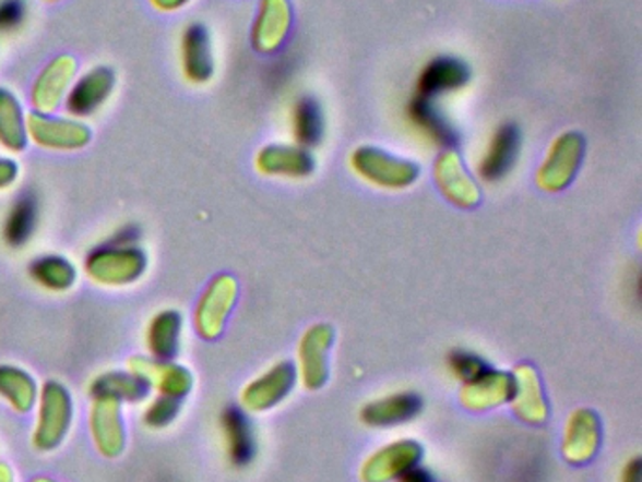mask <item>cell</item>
I'll return each instance as SVG.
<instances>
[{
    "instance_id": "obj_14",
    "label": "cell",
    "mask_w": 642,
    "mask_h": 482,
    "mask_svg": "<svg viewBox=\"0 0 642 482\" xmlns=\"http://www.w3.org/2000/svg\"><path fill=\"white\" fill-rule=\"evenodd\" d=\"M332 341V330L329 326H314L304 336L300 345L301 379L309 390L322 386L329 375L326 367V351Z\"/></svg>"
},
{
    "instance_id": "obj_13",
    "label": "cell",
    "mask_w": 642,
    "mask_h": 482,
    "mask_svg": "<svg viewBox=\"0 0 642 482\" xmlns=\"http://www.w3.org/2000/svg\"><path fill=\"white\" fill-rule=\"evenodd\" d=\"M409 118L415 126L441 147H454L459 145L460 134L454 124L447 119L441 108L436 104V98L417 97L409 104Z\"/></svg>"
},
{
    "instance_id": "obj_4",
    "label": "cell",
    "mask_w": 642,
    "mask_h": 482,
    "mask_svg": "<svg viewBox=\"0 0 642 482\" xmlns=\"http://www.w3.org/2000/svg\"><path fill=\"white\" fill-rule=\"evenodd\" d=\"M116 72L106 64H98L85 70L82 76L75 77L64 100V110L70 118H93L96 111L104 108L116 91Z\"/></svg>"
},
{
    "instance_id": "obj_5",
    "label": "cell",
    "mask_w": 642,
    "mask_h": 482,
    "mask_svg": "<svg viewBox=\"0 0 642 482\" xmlns=\"http://www.w3.org/2000/svg\"><path fill=\"white\" fill-rule=\"evenodd\" d=\"M353 168L364 180L384 189H404L417 181L418 166L397 159L376 147H362L353 155Z\"/></svg>"
},
{
    "instance_id": "obj_19",
    "label": "cell",
    "mask_w": 642,
    "mask_h": 482,
    "mask_svg": "<svg viewBox=\"0 0 642 482\" xmlns=\"http://www.w3.org/2000/svg\"><path fill=\"white\" fill-rule=\"evenodd\" d=\"M38 225V198L33 191H25L15 198L8 209L2 236L10 248H23Z\"/></svg>"
},
{
    "instance_id": "obj_8",
    "label": "cell",
    "mask_w": 642,
    "mask_h": 482,
    "mask_svg": "<svg viewBox=\"0 0 642 482\" xmlns=\"http://www.w3.org/2000/svg\"><path fill=\"white\" fill-rule=\"evenodd\" d=\"M520 145L522 136L516 124L507 123L499 126L478 165V176L490 183L503 180L519 159Z\"/></svg>"
},
{
    "instance_id": "obj_26",
    "label": "cell",
    "mask_w": 642,
    "mask_h": 482,
    "mask_svg": "<svg viewBox=\"0 0 642 482\" xmlns=\"http://www.w3.org/2000/svg\"><path fill=\"white\" fill-rule=\"evenodd\" d=\"M449 367L460 381H465V383H469L488 370L485 360L478 359L477 354L465 351L452 352L449 357Z\"/></svg>"
},
{
    "instance_id": "obj_21",
    "label": "cell",
    "mask_w": 642,
    "mask_h": 482,
    "mask_svg": "<svg viewBox=\"0 0 642 482\" xmlns=\"http://www.w3.org/2000/svg\"><path fill=\"white\" fill-rule=\"evenodd\" d=\"M420 409L415 394H394L390 398L364 407L362 419L369 426H396L409 421Z\"/></svg>"
},
{
    "instance_id": "obj_32",
    "label": "cell",
    "mask_w": 642,
    "mask_h": 482,
    "mask_svg": "<svg viewBox=\"0 0 642 482\" xmlns=\"http://www.w3.org/2000/svg\"><path fill=\"white\" fill-rule=\"evenodd\" d=\"M46 2H59V0H46Z\"/></svg>"
},
{
    "instance_id": "obj_15",
    "label": "cell",
    "mask_w": 642,
    "mask_h": 482,
    "mask_svg": "<svg viewBox=\"0 0 642 482\" xmlns=\"http://www.w3.org/2000/svg\"><path fill=\"white\" fill-rule=\"evenodd\" d=\"M257 168L266 176L304 178L313 172L314 160L306 149L290 145H268L257 155Z\"/></svg>"
},
{
    "instance_id": "obj_10",
    "label": "cell",
    "mask_w": 642,
    "mask_h": 482,
    "mask_svg": "<svg viewBox=\"0 0 642 482\" xmlns=\"http://www.w3.org/2000/svg\"><path fill=\"white\" fill-rule=\"evenodd\" d=\"M469 82V69L464 61L454 57H438L426 64L418 77L417 89L420 97L438 98L452 93Z\"/></svg>"
},
{
    "instance_id": "obj_29",
    "label": "cell",
    "mask_w": 642,
    "mask_h": 482,
    "mask_svg": "<svg viewBox=\"0 0 642 482\" xmlns=\"http://www.w3.org/2000/svg\"><path fill=\"white\" fill-rule=\"evenodd\" d=\"M151 7L163 12V14H176L179 10H183L187 4H191V0H150Z\"/></svg>"
},
{
    "instance_id": "obj_20",
    "label": "cell",
    "mask_w": 642,
    "mask_h": 482,
    "mask_svg": "<svg viewBox=\"0 0 642 482\" xmlns=\"http://www.w3.org/2000/svg\"><path fill=\"white\" fill-rule=\"evenodd\" d=\"M599 447V424L594 413L579 411L573 414L566 430V445L563 455L571 462H586L595 455V448Z\"/></svg>"
},
{
    "instance_id": "obj_3",
    "label": "cell",
    "mask_w": 642,
    "mask_h": 482,
    "mask_svg": "<svg viewBox=\"0 0 642 482\" xmlns=\"http://www.w3.org/2000/svg\"><path fill=\"white\" fill-rule=\"evenodd\" d=\"M78 77V61L72 56H57L40 70L31 87V106L36 113L54 116L64 106L70 87Z\"/></svg>"
},
{
    "instance_id": "obj_2",
    "label": "cell",
    "mask_w": 642,
    "mask_h": 482,
    "mask_svg": "<svg viewBox=\"0 0 642 482\" xmlns=\"http://www.w3.org/2000/svg\"><path fill=\"white\" fill-rule=\"evenodd\" d=\"M28 142L46 152H82L93 140L90 124L75 118H59L33 111L27 116Z\"/></svg>"
},
{
    "instance_id": "obj_12",
    "label": "cell",
    "mask_w": 642,
    "mask_h": 482,
    "mask_svg": "<svg viewBox=\"0 0 642 482\" xmlns=\"http://www.w3.org/2000/svg\"><path fill=\"white\" fill-rule=\"evenodd\" d=\"M27 145V111L14 91L0 87V149L15 155Z\"/></svg>"
},
{
    "instance_id": "obj_22",
    "label": "cell",
    "mask_w": 642,
    "mask_h": 482,
    "mask_svg": "<svg viewBox=\"0 0 642 482\" xmlns=\"http://www.w3.org/2000/svg\"><path fill=\"white\" fill-rule=\"evenodd\" d=\"M228 455L236 466H246L254 455L253 434L246 417L238 409H226L223 414Z\"/></svg>"
},
{
    "instance_id": "obj_27",
    "label": "cell",
    "mask_w": 642,
    "mask_h": 482,
    "mask_svg": "<svg viewBox=\"0 0 642 482\" xmlns=\"http://www.w3.org/2000/svg\"><path fill=\"white\" fill-rule=\"evenodd\" d=\"M27 17L25 0H0V35L14 33Z\"/></svg>"
},
{
    "instance_id": "obj_23",
    "label": "cell",
    "mask_w": 642,
    "mask_h": 482,
    "mask_svg": "<svg viewBox=\"0 0 642 482\" xmlns=\"http://www.w3.org/2000/svg\"><path fill=\"white\" fill-rule=\"evenodd\" d=\"M294 138L301 147H314L321 144L324 134V116L321 104L314 98L304 97L298 100L293 113Z\"/></svg>"
},
{
    "instance_id": "obj_25",
    "label": "cell",
    "mask_w": 642,
    "mask_h": 482,
    "mask_svg": "<svg viewBox=\"0 0 642 482\" xmlns=\"http://www.w3.org/2000/svg\"><path fill=\"white\" fill-rule=\"evenodd\" d=\"M513 396L519 398V401L514 403V409L520 417L532 421L533 424L545 419V401H543V394H540L539 381L533 375L530 367H520L519 377L514 379Z\"/></svg>"
},
{
    "instance_id": "obj_28",
    "label": "cell",
    "mask_w": 642,
    "mask_h": 482,
    "mask_svg": "<svg viewBox=\"0 0 642 482\" xmlns=\"http://www.w3.org/2000/svg\"><path fill=\"white\" fill-rule=\"evenodd\" d=\"M20 180V165L8 155H0V191H7Z\"/></svg>"
},
{
    "instance_id": "obj_11",
    "label": "cell",
    "mask_w": 642,
    "mask_h": 482,
    "mask_svg": "<svg viewBox=\"0 0 642 482\" xmlns=\"http://www.w3.org/2000/svg\"><path fill=\"white\" fill-rule=\"evenodd\" d=\"M420 458V447L415 443H394L389 447L377 450L364 463L362 479L366 482L390 481L392 477H400L407 469L415 468Z\"/></svg>"
},
{
    "instance_id": "obj_17",
    "label": "cell",
    "mask_w": 642,
    "mask_h": 482,
    "mask_svg": "<svg viewBox=\"0 0 642 482\" xmlns=\"http://www.w3.org/2000/svg\"><path fill=\"white\" fill-rule=\"evenodd\" d=\"M513 393L514 379L506 373L486 370L465 385L464 401L469 409H490L511 400Z\"/></svg>"
},
{
    "instance_id": "obj_6",
    "label": "cell",
    "mask_w": 642,
    "mask_h": 482,
    "mask_svg": "<svg viewBox=\"0 0 642 482\" xmlns=\"http://www.w3.org/2000/svg\"><path fill=\"white\" fill-rule=\"evenodd\" d=\"M582 159H584V140L581 134L576 132L561 134L550 147L547 160L537 176L539 185L547 191H561L573 181Z\"/></svg>"
},
{
    "instance_id": "obj_30",
    "label": "cell",
    "mask_w": 642,
    "mask_h": 482,
    "mask_svg": "<svg viewBox=\"0 0 642 482\" xmlns=\"http://www.w3.org/2000/svg\"><path fill=\"white\" fill-rule=\"evenodd\" d=\"M397 482H431V479L424 469L411 468L397 477Z\"/></svg>"
},
{
    "instance_id": "obj_9",
    "label": "cell",
    "mask_w": 642,
    "mask_h": 482,
    "mask_svg": "<svg viewBox=\"0 0 642 482\" xmlns=\"http://www.w3.org/2000/svg\"><path fill=\"white\" fill-rule=\"evenodd\" d=\"M290 28L287 0H262L253 25V46L260 53H274L285 41Z\"/></svg>"
},
{
    "instance_id": "obj_24",
    "label": "cell",
    "mask_w": 642,
    "mask_h": 482,
    "mask_svg": "<svg viewBox=\"0 0 642 482\" xmlns=\"http://www.w3.org/2000/svg\"><path fill=\"white\" fill-rule=\"evenodd\" d=\"M31 277L44 289L67 290L75 281V268L64 256L44 255L31 264Z\"/></svg>"
},
{
    "instance_id": "obj_18",
    "label": "cell",
    "mask_w": 642,
    "mask_h": 482,
    "mask_svg": "<svg viewBox=\"0 0 642 482\" xmlns=\"http://www.w3.org/2000/svg\"><path fill=\"white\" fill-rule=\"evenodd\" d=\"M293 365H275L274 370L264 373L259 381H254L253 385L247 388L243 401L249 406V409H257V411L270 409L287 396L288 390L293 388Z\"/></svg>"
},
{
    "instance_id": "obj_7",
    "label": "cell",
    "mask_w": 642,
    "mask_h": 482,
    "mask_svg": "<svg viewBox=\"0 0 642 482\" xmlns=\"http://www.w3.org/2000/svg\"><path fill=\"white\" fill-rule=\"evenodd\" d=\"M181 72L187 82L204 85L215 74L212 36L202 23H191L185 27L179 40Z\"/></svg>"
},
{
    "instance_id": "obj_31",
    "label": "cell",
    "mask_w": 642,
    "mask_h": 482,
    "mask_svg": "<svg viewBox=\"0 0 642 482\" xmlns=\"http://www.w3.org/2000/svg\"><path fill=\"white\" fill-rule=\"evenodd\" d=\"M622 482H641V460L639 458H633L626 466L622 473Z\"/></svg>"
},
{
    "instance_id": "obj_16",
    "label": "cell",
    "mask_w": 642,
    "mask_h": 482,
    "mask_svg": "<svg viewBox=\"0 0 642 482\" xmlns=\"http://www.w3.org/2000/svg\"><path fill=\"white\" fill-rule=\"evenodd\" d=\"M459 155L454 152H447L438 160V183L449 201L456 202L459 206L469 207L478 202V189L472 178L462 168Z\"/></svg>"
},
{
    "instance_id": "obj_1",
    "label": "cell",
    "mask_w": 642,
    "mask_h": 482,
    "mask_svg": "<svg viewBox=\"0 0 642 482\" xmlns=\"http://www.w3.org/2000/svg\"><path fill=\"white\" fill-rule=\"evenodd\" d=\"M136 227H123L110 241L93 249L85 258V269L91 279L103 285H129L142 277L147 258L138 248Z\"/></svg>"
}]
</instances>
